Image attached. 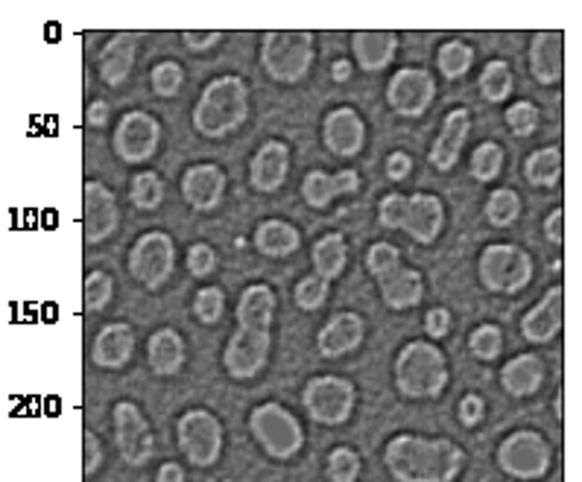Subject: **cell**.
Instances as JSON below:
<instances>
[{
    "label": "cell",
    "instance_id": "6da1fadb",
    "mask_svg": "<svg viewBox=\"0 0 582 482\" xmlns=\"http://www.w3.org/2000/svg\"><path fill=\"white\" fill-rule=\"evenodd\" d=\"M384 465L395 482H454L466 468V450L451 438L398 433L386 442Z\"/></svg>",
    "mask_w": 582,
    "mask_h": 482
},
{
    "label": "cell",
    "instance_id": "7a4b0ae2",
    "mask_svg": "<svg viewBox=\"0 0 582 482\" xmlns=\"http://www.w3.org/2000/svg\"><path fill=\"white\" fill-rule=\"evenodd\" d=\"M249 118V88L240 76H216L199 94L194 109V129L199 138L223 140Z\"/></svg>",
    "mask_w": 582,
    "mask_h": 482
},
{
    "label": "cell",
    "instance_id": "3957f363",
    "mask_svg": "<svg viewBox=\"0 0 582 482\" xmlns=\"http://www.w3.org/2000/svg\"><path fill=\"white\" fill-rule=\"evenodd\" d=\"M395 386L410 400L439 398L448 386V362L431 339H410L395 357Z\"/></svg>",
    "mask_w": 582,
    "mask_h": 482
},
{
    "label": "cell",
    "instance_id": "277c9868",
    "mask_svg": "<svg viewBox=\"0 0 582 482\" xmlns=\"http://www.w3.org/2000/svg\"><path fill=\"white\" fill-rule=\"evenodd\" d=\"M377 223L386 232H405L422 246H431L445 225V205L433 194H386L377 202Z\"/></svg>",
    "mask_w": 582,
    "mask_h": 482
},
{
    "label": "cell",
    "instance_id": "5b68a950",
    "mask_svg": "<svg viewBox=\"0 0 582 482\" xmlns=\"http://www.w3.org/2000/svg\"><path fill=\"white\" fill-rule=\"evenodd\" d=\"M313 33L308 29H270L261 45V65L275 83H299L313 65Z\"/></svg>",
    "mask_w": 582,
    "mask_h": 482
},
{
    "label": "cell",
    "instance_id": "8992f818",
    "mask_svg": "<svg viewBox=\"0 0 582 482\" xmlns=\"http://www.w3.org/2000/svg\"><path fill=\"white\" fill-rule=\"evenodd\" d=\"M478 275L488 293L516 296L533 281V258L516 243H492L480 251Z\"/></svg>",
    "mask_w": 582,
    "mask_h": 482
},
{
    "label": "cell",
    "instance_id": "52a82bcc",
    "mask_svg": "<svg viewBox=\"0 0 582 482\" xmlns=\"http://www.w3.org/2000/svg\"><path fill=\"white\" fill-rule=\"evenodd\" d=\"M249 430L270 459H282V462L293 459L305 445V430H301L299 418L282 404H273V400L258 404L249 412Z\"/></svg>",
    "mask_w": 582,
    "mask_h": 482
},
{
    "label": "cell",
    "instance_id": "ba28073f",
    "mask_svg": "<svg viewBox=\"0 0 582 482\" xmlns=\"http://www.w3.org/2000/svg\"><path fill=\"white\" fill-rule=\"evenodd\" d=\"M554 465V447L535 430H516L498 445V468L516 480H542Z\"/></svg>",
    "mask_w": 582,
    "mask_h": 482
},
{
    "label": "cell",
    "instance_id": "9c48e42d",
    "mask_svg": "<svg viewBox=\"0 0 582 482\" xmlns=\"http://www.w3.org/2000/svg\"><path fill=\"white\" fill-rule=\"evenodd\" d=\"M301 404L317 424L325 427H339L346 424L357 404V390L355 383L337 374H320V378H310L305 392H301Z\"/></svg>",
    "mask_w": 582,
    "mask_h": 482
},
{
    "label": "cell",
    "instance_id": "30bf717a",
    "mask_svg": "<svg viewBox=\"0 0 582 482\" xmlns=\"http://www.w3.org/2000/svg\"><path fill=\"white\" fill-rule=\"evenodd\" d=\"M176 442L190 465L211 468L223 454V424L208 409H188L176 421Z\"/></svg>",
    "mask_w": 582,
    "mask_h": 482
},
{
    "label": "cell",
    "instance_id": "8fae6325",
    "mask_svg": "<svg viewBox=\"0 0 582 482\" xmlns=\"http://www.w3.org/2000/svg\"><path fill=\"white\" fill-rule=\"evenodd\" d=\"M176 267V243L168 232L141 234L129 249V275L141 287L159 289Z\"/></svg>",
    "mask_w": 582,
    "mask_h": 482
},
{
    "label": "cell",
    "instance_id": "7c38bea8",
    "mask_svg": "<svg viewBox=\"0 0 582 482\" xmlns=\"http://www.w3.org/2000/svg\"><path fill=\"white\" fill-rule=\"evenodd\" d=\"M436 97V83L424 67H401L386 85V106L398 118H422Z\"/></svg>",
    "mask_w": 582,
    "mask_h": 482
},
{
    "label": "cell",
    "instance_id": "4fadbf2b",
    "mask_svg": "<svg viewBox=\"0 0 582 482\" xmlns=\"http://www.w3.org/2000/svg\"><path fill=\"white\" fill-rule=\"evenodd\" d=\"M114 418V442L121 450L126 465H147L156 454V442H152V430L147 424L144 412L132 400H121L112 409Z\"/></svg>",
    "mask_w": 582,
    "mask_h": 482
},
{
    "label": "cell",
    "instance_id": "5bb4252c",
    "mask_svg": "<svg viewBox=\"0 0 582 482\" xmlns=\"http://www.w3.org/2000/svg\"><path fill=\"white\" fill-rule=\"evenodd\" d=\"M161 140L159 121L147 112H126L114 129V152L126 164H144L156 156Z\"/></svg>",
    "mask_w": 582,
    "mask_h": 482
},
{
    "label": "cell",
    "instance_id": "9a60e30c",
    "mask_svg": "<svg viewBox=\"0 0 582 482\" xmlns=\"http://www.w3.org/2000/svg\"><path fill=\"white\" fill-rule=\"evenodd\" d=\"M273 348V334L270 331H249L237 327V334L228 339L223 351V366L235 381H252L255 374H261Z\"/></svg>",
    "mask_w": 582,
    "mask_h": 482
},
{
    "label": "cell",
    "instance_id": "2e32d148",
    "mask_svg": "<svg viewBox=\"0 0 582 482\" xmlns=\"http://www.w3.org/2000/svg\"><path fill=\"white\" fill-rule=\"evenodd\" d=\"M83 220H85V240L103 243L117 232L121 223V208H117V196L112 187L103 182H88L83 187Z\"/></svg>",
    "mask_w": 582,
    "mask_h": 482
},
{
    "label": "cell",
    "instance_id": "e0dca14e",
    "mask_svg": "<svg viewBox=\"0 0 582 482\" xmlns=\"http://www.w3.org/2000/svg\"><path fill=\"white\" fill-rule=\"evenodd\" d=\"M322 140L337 158H355L360 156V149L367 144V123L351 106H339V109L325 114Z\"/></svg>",
    "mask_w": 582,
    "mask_h": 482
},
{
    "label": "cell",
    "instance_id": "ac0fdd59",
    "mask_svg": "<svg viewBox=\"0 0 582 482\" xmlns=\"http://www.w3.org/2000/svg\"><path fill=\"white\" fill-rule=\"evenodd\" d=\"M182 196L194 211H214L226 196V173L216 164H194L182 176Z\"/></svg>",
    "mask_w": 582,
    "mask_h": 482
},
{
    "label": "cell",
    "instance_id": "d6986e66",
    "mask_svg": "<svg viewBox=\"0 0 582 482\" xmlns=\"http://www.w3.org/2000/svg\"><path fill=\"white\" fill-rule=\"evenodd\" d=\"M363 336H367V322L363 316L351 313V310H343V313H334L322 325L320 336H317V348L325 360H337V357H346L355 348L363 345Z\"/></svg>",
    "mask_w": 582,
    "mask_h": 482
},
{
    "label": "cell",
    "instance_id": "ffe728a7",
    "mask_svg": "<svg viewBox=\"0 0 582 482\" xmlns=\"http://www.w3.org/2000/svg\"><path fill=\"white\" fill-rule=\"evenodd\" d=\"M565 325V289L550 287L545 296L538 298V305L524 316L521 334L530 345H547Z\"/></svg>",
    "mask_w": 582,
    "mask_h": 482
},
{
    "label": "cell",
    "instance_id": "44dd1931",
    "mask_svg": "<svg viewBox=\"0 0 582 482\" xmlns=\"http://www.w3.org/2000/svg\"><path fill=\"white\" fill-rule=\"evenodd\" d=\"M290 173V147L284 140H267L252 156L249 164V185L258 194H275Z\"/></svg>",
    "mask_w": 582,
    "mask_h": 482
},
{
    "label": "cell",
    "instance_id": "7402d4cb",
    "mask_svg": "<svg viewBox=\"0 0 582 482\" xmlns=\"http://www.w3.org/2000/svg\"><path fill=\"white\" fill-rule=\"evenodd\" d=\"M469 132H471L469 109H451V112L445 114L439 138L433 140L431 156H428L431 158V168L442 170V173H448V170L457 168V161H460V152H462V147H466Z\"/></svg>",
    "mask_w": 582,
    "mask_h": 482
},
{
    "label": "cell",
    "instance_id": "603a6c76",
    "mask_svg": "<svg viewBox=\"0 0 582 482\" xmlns=\"http://www.w3.org/2000/svg\"><path fill=\"white\" fill-rule=\"evenodd\" d=\"M360 187V176L357 170L346 168L339 173H325V170H310L308 176L301 178V199L317 208V211H325L337 196L357 194Z\"/></svg>",
    "mask_w": 582,
    "mask_h": 482
},
{
    "label": "cell",
    "instance_id": "cb8c5ba5",
    "mask_svg": "<svg viewBox=\"0 0 582 482\" xmlns=\"http://www.w3.org/2000/svg\"><path fill=\"white\" fill-rule=\"evenodd\" d=\"M132 354H135V334L126 322L100 327V334L91 343V362L97 369L121 371L123 366H129Z\"/></svg>",
    "mask_w": 582,
    "mask_h": 482
},
{
    "label": "cell",
    "instance_id": "d4e9b609",
    "mask_svg": "<svg viewBox=\"0 0 582 482\" xmlns=\"http://www.w3.org/2000/svg\"><path fill=\"white\" fill-rule=\"evenodd\" d=\"M530 59V71H533L535 83L542 85H556L565 74V47H562V33H550L542 29L535 33L527 50Z\"/></svg>",
    "mask_w": 582,
    "mask_h": 482
},
{
    "label": "cell",
    "instance_id": "484cf974",
    "mask_svg": "<svg viewBox=\"0 0 582 482\" xmlns=\"http://www.w3.org/2000/svg\"><path fill=\"white\" fill-rule=\"evenodd\" d=\"M351 53L357 67L363 71H384L393 65L398 53V36L393 29H357L351 36Z\"/></svg>",
    "mask_w": 582,
    "mask_h": 482
},
{
    "label": "cell",
    "instance_id": "4316f807",
    "mask_svg": "<svg viewBox=\"0 0 582 482\" xmlns=\"http://www.w3.org/2000/svg\"><path fill=\"white\" fill-rule=\"evenodd\" d=\"M542 383H545V362L530 351L518 354L500 369V386L512 398H530L542 390Z\"/></svg>",
    "mask_w": 582,
    "mask_h": 482
},
{
    "label": "cell",
    "instance_id": "83f0119b",
    "mask_svg": "<svg viewBox=\"0 0 582 482\" xmlns=\"http://www.w3.org/2000/svg\"><path fill=\"white\" fill-rule=\"evenodd\" d=\"M135 53H138V36L135 33H117L106 41L100 50V79L106 85H123L126 76L135 67Z\"/></svg>",
    "mask_w": 582,
    "mask_h": 482
},
{
    "label": "cell",
    "instance_id": "f1b7e54d",
    "mask_svg": "<svg viewBox=\"0 0 582 482\" xmlns=\"http://www.w3.org/2000/svg\"><path fill=\"white\" fill-rule=\"evenodd\" d=\"M377 289H381V298L389 310H410L422 301L424 279L422 272L401 263L398 270L377 281Z\"/></svg>",
    "mask_w": 582,
    "mask_h": 482
},
{
    "label": "cell",
    "instance_id": "f546056e",
    "mask_svg": "<svg viewBox=\"0 0 582 482\" xmlns=\"http://www.w3.org/2000/svg\"><path fill=\"white\" fill-rule=\"evenodd\" d=\"M275 316V293L267 284H252L237 301V325L249 331H270Z\"/></svg>",
    "mask_w": 582,
    "mask_h": 482
},
{
    "label": "cell",
    "instance_id": "4dcf8cb0",
    "mask_svg": "<svg viewBox=\"0 0 582 482\" xmlns=\"http://www.w3.org/2000/svg\"><path fill=\"white\" fill-rule=\"evenodd\" d=\"M147 360H150L152 371L161 374V378L178 374L182 366H185V339L173 327H161L147 343Z\"/></svg>",
    "mask_w": 582,
    "mask_h": 482
},
{
    "label": "cell",
    "instance_id": "1f68e13d",
    "mask_svg": "<svg viewBox=\"0 0 582 482\" xmlns=\"http://www.w3.org/2000/svg\"><path fill=\"white\" fill-rule=\"evenodd\" d=\"M301 246L299 228L287 220H263L255 228V249L267 258H287Z\"/></svg>",
    "mask_w": 582,
    "mask_h": 482
},
{
    "label": "cell",
    "instance_id": "d6a6232c",
    "mask_svg": "<svg viewBox=\"0 0 582 482\" xmlns=\"http://www.w3.org/2000/svg\"><path fill=\"white\" fill-rule=\"evenodd\" d=\"M310 260H313V275H320L322 281H334L343 275L348 263V246L346 237L339 232H331L325 237L313 243V251H310Z\"/></svg>",
    "mask_w": 582,
    "mask_h": 482
},
{
    "label": "cell",
    "instance_id": "836d02e7",
    "mask_svg": "<svg viewBox=\"0 0 582 482\" xmlns=\"http://www.w3.org/2000/svg\"><path fill=\"white\" fill-rule=\"evenodd\" d=\"M524 178L527 185L545 187V190L559 185V178H562V152H559V147L533 149L524 158Z\"/></svg>",
    "mask_w": 582,
    "mask_h": 482
},
{
    "label": "cell",
    "instance_id": "e575fe53",
    "mask_svg": "<svg viewBox=\"0 0 582 482\" xmlns=\"http://www.w3.org/2000/svg\"><path fill=\"white\" fill-rule=\"evenodd\" d=\"M512 85L516 79L504 59H492L480 71V94L486 102H504L512 94Z\"/></svg>",
    "mask_w": 582,
    "mask_h": 482
},
{
    "label": "cell",
    "instance_id": "d590c367",
    "mask_svg": "<svg viewBox=\"0 0 582 482\" xmlns=\"http://www.w3.org/2000/svg\"><path fill=\"white\" fill-rule=\"evenodd\" d=\"M474 65V47L466 41H445L436 53V67L445 79H462Z\"/></svg>",
    "mask_w": 582,
    "mask_h": 482
},
{
    "label": "cell",
    "instance_id": "8d00e7d4",
    "mask_svg": "<svg viewBox=\"0 0 582 482\" xmlns=\"http://www.w3.org/2000/svg\"><path fill=\"white\" fill-rule=\"evenodd\" d=\"M469 170L474 182L492 185V182L500 176V170H504V147L495 144V140H483V144L471 152Z\"/></svg>",
    "mask_w": 582,
    "mask_h": 482
},
{
    "label": "cell",
    "instance_id": "74e56055",
    "mask_svg": "<svg viewBox=\"0 0 582 482\" xmlns=\"http://www.w3.org/2000/svg\"><path fill=\"white\" fill-rule=\"evenodd\" d=\"M483 213H486V220L495 228H509L521 217V196L516 190H509V187H498V190L488 194Z\"/></svg>",
    "mask_w": 582,
    "mask_h": 482
},
{
    "label": "cell",
    "instance_id": "f35d334b",
    "mask_svg": "<svg viewBox=\"0 0 582 482\" xmlns=\"http://www.w3.org/2000/svg\"><path fill=\"white\" fill-rule=\"evenodd\" d=\"M129 199L138 211H156L164 202V182L159 173H152V170L135 173L129 182Z\"/></svg>",
    "mask_w": 582,
    "mask_h": 482
},
{
    "label": "cell",
    "instance_id": "ab89813d",
    "mask_svg": "<svg viewBox=\"0 0 582 482\" xmlns=\"http://www.w3.org/2000/svg\"><path fill=\"white\" fill-rule=\"evenodd\" d=\"M469 348L480 362L498 360L500 351H504V331L498 325L474 327L469 336Z\"/></svg>",
    "mask_w": 582,
    "mask_h": 482
},
{
    "label": "cell",
    "instance_id": "60d3db41",
    "mask_svg": "<svg viewBox=\"0 0 582 482\" xmlns=\"http://www.w3.org/2000/svg\"><path fill=\"white\" fill-rule=\"evenodd\" d=\"M401 267V251L393 243H372L367 249V270L375 281L386 279L389 272H395Z\"/></svg>",
    "mask_w": 582,
    "mask_h": 482
},
{
    "label": "cell",
    "instance_id": "b9f144b4",
    "mask_svg": "<svg viewBox=\"0 0 582 482\" xmlns=\"http://www.w3.org/2000/svg\"><path fill=\"white\" fill-rule=\"evenodd\" d=\"M150 83H152V91L159 94L161 100H170V97H176V94L182 91L185 71H182V65L173 62V59H164V62H159V65H152Z\"/></svg>",
    "mask_w": 582,
    "mask_h": 482
},
{
    "label": "cell",
    "instance_id": "7bdbcfd3",
    "mask_svg": "<svg viewBox=\"0 0 582 482\" xmlns=\"http://www.w3.org/2000/svg\"><path fill=\"white\" fill-rule=\"evenodd\" d=\"M360 456L351 447H334L329 454V462H325V471H329L331 482H357L360 477Z\"/></svg>",
    "mask_w": 582,
    "mask_h": 482
},
{
    "label": "cell",
    "instance_id": "ee69618b",
    "mask_svg": "<svg viewBox=\"0 0 582 482\" xmlns=\"http://www.w3.org/2000/svg\"><path fill=\"white\" fill-rule=\"evenodd\" d=\"M226 313V293L220 287H202L194 296V316L202 325H216Z\"/></svg>",
    "mask_w": 582,
    "mask_h": 482
},
{
    "label": "cell",
    "instance_id": "f6af8a7d",
    "mask_svg": "<svg viewBox=\"0 0 582 482\" xmlns=\"http://www.w3.org/2000/svg\"><path fill=\"white\" fill-rule=\"evenodd\" d=\"M83 293H85V310H88V313H100V310H106L109 301H112V293H114L112 275L100 270L88 272Z\"/></svg>",
    "mask_w": 582,
    "mask_h": 482
},
{
    "label": "cell",
    "instance_id": "bcb514c9",
    "mask_svg": "<svg viewBox=\"0 0 582 482\" xmlns=\"http://www.w3.org/2000/svg\"><path fill=\"white\" fill-rule=\"evenodd\" d=\"M504 121L516 138H530L538 129V109L530 100H518L504 112Z\"/></svg>",
    "mask_w": 582,
    "mask_h": 482
},
{
    "label": "cell",
    "instance_id": "7dc6e473",
    "mask_svg": "<svg viewBox=\"0 0 582 482\" xmlns=\"http://www.w3.org/2000/svg\"><path fill=\"white\" fill-rule=\"evenodd\" d=\"M329 289L331 284L329 281H322L320 275H305V279L296 284V305L301 307V310H320L325 301H329Z\"/></svg>",
    "mask_w": 582,
    "mask_h": 482
},
{
    "label": "cell",
    "instance_id": "c3c4849f",
    "mask_svg": "<svg viewBox=\"0 0 582 482\" xmlns=\"http://www.w3.org/2000/svg\"><path fill=\"white\" fill-rule=\"evenodd\" d=\"M185 263L194 279H208L216 270V251L208 243H194L185 255Z\"/></svg>",
    "mask_w": 582,
    "mask_h": 482
},
{
    "label": "cell",
    "instance_id": "681fc988",
    "mask_svg": "<svg viewBox=\"0 0 582 482\" xmlns=\"http://www.w3.org/2000/svg\"><path fill=\"white\" fill-rule=\"evenodd\" d=\"M457 416H460V424L462 427H478L483 418H486V400L480 398V395H474V392H469L466 398L460 400V407H457Z\"/></svg>",
    "mask_w": 582,
    "mask_h": 482
},
{
    "label": "cell",
    "instance_id": "f907efd6",
    "mask_svg": "<svg viewBox=\"0 0 582 482\" xmlns=\"http://www.w3.org/2000/svg\"><path fill=\"white\" fill-rule=\"evenodd\" d=\"M424 331L433 339H445V336L451 334V313L445 310V307H433L424 313Z\"/></svg>",
    "mask_w": 582,
    "mask_h": 482
},
{
    "label": "cell",
    "instance_id": "816d5d0a",
    "mask_svg": "<svg viewBox=\"0 0 582 482\" xmlns=\"http://www.w3.org/2000/svg\"><path fill=\"white\" fill-rule=\"evenodd\" d=\"M83 438H85V473L95 477V473L106 465V447L91 430H85Z\"/></svg>",
    "mask_w": 582,
    "mask_h": 482
},
{
    "label": "cell",
    "instance_id": "f5cc1de1",
    "mask_svg": "<svg viewBox=\"0 0 582 482\" xmlns=\"http://www.w3.org/2000/svg\"><path fill=\"white\" fill-rule=\"evenodd\" d=\"M220 38H223L220 29H185V33H182V41H185V47L194 50V53L211 50L214 45H220Z\"/></svg>",
    "mask_w": 582,
    "mask_h": 482
},
{
    "label": "cell",
    "instance_id": "db71d44e",
    "mask_svg": "<svg viewBox=\"0 0 582 482\" xmlns=\"http://www.w3.org/2000/svg\"><path fill=\"white\" fill-rule=\"evenodd\" d=\"M410 173H413V158L407 156V152L395 149L393 156H386V178L389 182H405Z\"/></svg>",
    "mask_w": 582,
    "mask_h": 482
},
{
    "label": "cell",
    "instance_id": "11a10c76",
    "mask_svg": "<svg viewBox=\"0 0 582 482\" xmlns=\"http://www.w3.org/2000/svg\"><path fill=\"white\" fill-rule=\"evenodd\" d=\"M545 237L550 243H554V246H562V243H565V211H562V208H556V211L547 213Z\"/></svg>",
    "mask_w": 582,
    "mask_h": 482
},
{
    "label": "cell",
    "instance_id": "9f6ffc18",
    "mask_svg": "<svg viewBox=\"0 0 582 482\" xmlns=\"http://www.w3.org/2000/svg\"><path fill=\"white\" fill-rule=\"evenodd\" d=\"M109 114H112L109 102L95 100L88 106V112H85V121H88V126H95V129H103L106 123H109Z\"/></svg>",
    "mask_w": 582,
    "mask_h": 482
},
{
    "label": "cell",
    "instance_id": "6f0895ef",
    "mask_svg": "<svg viewBox=\"0 0 582 482\" xmlns=\"http://www.w3.org/2000/svg\"><path fill=\"white\" fill-rule=\"evenodd\" d=\"M156 482H185V471H182V465L176 462H164L156 473Z\"/></svg>",
    "mask_w": 582,
    "mask_h": 482
},
{
    "label": "cell",
    "instance_id": "680465c9",
    "mask_svg": "<svg viewBox=\"0 0 582 482\" xmlns=\"http://www.w3.org/2000/svg\"><path fill=\"white\" fill-rule=\"evenodd\" d=\"M331 76H334L337 83H346L348 76H351V62H348V59H337V62L331 65Z\"/></svg>",
    "mask_w": 582,
    "mask_h": 482
}]
</instances>
